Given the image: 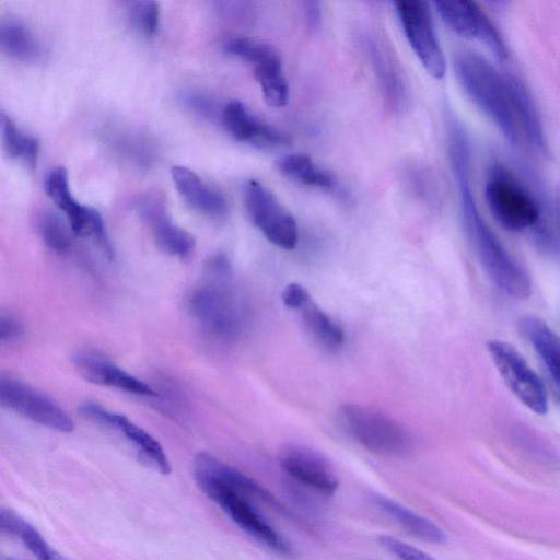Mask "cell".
<instances>
[{
	"label": "cell",
	"instance_id": "obj_1",
	"mask_svg": "<svg viewBox=\"0 0 560 560\" xmlns=\"http://www.w3.org/2000/svg\"><path fill=\"white\" fill-rule=\"evenodd\" d=\"M454 65L467 95L512 144L526 140L537 151L547 152L540 115L520 79L500 71L474 51L459 52Z\"/></svg>",
	"mask_w": 560,
	"mask_h": 560
},
{
	"label": "cell",
	"instance_id": "obj_2",
	"mask_svg": "<svg viewBox=\"0 0 560 560\" xmlns=\"http://www.w3.org/2000/svg\"><path fill=\"white\" fill-rule=\"evenodd\" d=\"M446 138L447 155L457 184L463 222L483 270L505 294L515 299H527L532 294L529 275L506 250L479 212L471 191L470 138L463 122L453 113L446 116Z\"/></svg>",
	"mask_w": 560,
	"mask_h": 560
},
{
	"label": "cell",
	"instance_id": "obj_3",
	"mask_svg": "<svg viewBox=\"0 0 560 560\" xmlns=\"http://www.w3.org/2000/svg\"><path fill=\"white\" fill-rule=\"evenodd\" d=\"M485 197L493 218L502 228L512 232L530 229L537 245L545 250H557V240L542 221L540 200L511 171L501 165L493 166Z\"/></svg>",
	"mask_w": 560,
	"mask_h": 560
},
{
	"label": "cell",
	"instance_id": "obj_4",
	"mask_svg": "<svg viewBox=\"0 0 560 560\" xmlns=\"http://www.w3.org/2000/svg\"><path fill=\"white\" fill-rule=\"evenodd\" d=\"M210 278L191 294L189 310L202 329L219 341L237 339L247 324V311L226 288L230 276L208 273Z\"/></svg>",
	"mask_w": 560,
	"mask_h": 560
},
{
	"label": "cell",
	"instance_id": "obj_5",
	"mask_svg": "<svg viewBox=\"0 0 560 560\" xmlns=\"http://www.w3.org/2000/svg\"><path fill=\"white\" fill-rule=\"evenodd\" d=\"M341 419L351 436L370 452L383 456H402L411 452L410 432L397 420L374 408L346 404Z\"/></svg>",
	"mask_w": 560,
	"mask_h": 560
},
{
	"label": "cell",
	"instance_id": "obj_6",
	"mask_svg": "<svg viewBox=\"0 0 560 560\" xmlns=\"http://www.w3.org/2000/svg\"><path fill=\"white\" fill-rule=\"evenodd\" d=\"M195 481L207 497L215 502L238 527L256 541L277 553L283 556L292 553L287 539L258 513L248 498L214 480L198 479Z\"/></svg>",
	"mask_w": 560,
	"mask_h": 560
},
{
	"label": "cell",
	"instance_id": "obj_7",
	"mask_svg": "<svg viewBox=\"0 0 560 560\" xmlns=\"http://www.w3.org/2000/svg\"><path fill=\"white\" fill-rule=\"evenodd\" d=\"M244 201L249 220L266 238L284 249L295 247L299 240L296 221L268 188L258 180H248Z\"/></svg>",
	"mask_w": 560,
	"mask_h": 560
},
{
	"label": "cell",
	"instance_id": "obj_8",
	"mask_svg": "<svg viewBox=\"0 0 560 560\" xmlns=\"http://www.w3.org/2000/svg\"><path fill=\"white\" fill-rule=\"evenodd\" d=\"M487 348L510 390L533 412L545 415L548 411L545 385L521 353L502 340H490Z\"/></svg>",
	"mask_w": 560,
	"mask_h": 560
},
{
	"label": "cell",
	"instance_id": "obj_9",
	"mask_svg": "<svg viewBox=\"0 0 560 560\" xmlns=\"http://www.w3.org/2000/svg\"><path fill=\"white\" fill-rule=\"evenodd\" d=\"M406 38L434 79L445 74V58L425 0H394Z\"/></svg>",
	"mask_w": 560,
	"mask_h": 560
},
{
	"label": "cell",
	"instance_id": "obj_10",
	"mask_svg": "<svg viewBox=\"0 0 560 560\" xmlns=\"http://www.w3.org/2000/svg\"><path fill=\"white\" fill-rule=\"evenodd\" d=\"M45 189L55 205L68 218L73 233L83 237H93L105 255L113 258L114 249L102 215L95 209L81 205L73 197L68 173L63 167H57L48 174Z\"/></svg>",
	"mask_w": 560,
	"mask_h": 560
},
{
	"label": "cell",
	"instance_id": "obj_11",
	"mask_svg": "<svg viewBox=\"0 0 560 560\" xmlns=\"http://www.w3.org/2000/svg\"><path fill=\"white\" fill-rule=\"evenodd\" d=\"M0 406L50 430L71 432L73 421L55 401L31 386L0 375Z\"/></svg>",
	"mask_w": 560,
	"mask_h": 560
},
{
	"label": "cell",
	"instance_id": "obj_12",
	"mask_svg": "<svg viewBox=\"0 0 560 560\" xmlns=\"http://www.w3.org/2000/svg\"><path fill=\"white\" fill-rule=\"evenodd\" d=\"M444 22L459 36L482 43L500 60L508 57L504 42L475 0H432Z\"/></svg>",
	"mask_w": 560,
	"mask_h": 560
},
{
	"label": "cell",
	"instance_id": "obj_13",
	"mask_svg": "<svg viewBox=\"0 0 560 560\" xmlns=\"http://www.w3.org/2000/svg\"><path fill=\"white\" fill-rule=\"evenodd\" d=\"M278 460L281 469L293 480L320 494L331 495L339 487V479L329 460L308 446L285 445Z\"/></svg>",
	"mask_w": 560,
	"mask_h": 560
},
{
	"label": "cell",
	"instance_id": "obj_14",
	"mask_svg": "<svg viewBox=\"0 0 560 560\" xmlns=\"http://www.w3.org/2000/svg\"><path fill=\"white\" fill-rule=\"evenodd\" d=\"M80 412L103 425L120 432L132 445L142 462L168 475L172 471L171 463L162 445L144 429L140 428L126 416L113 413L95 404H85Z\"/></svg>",
	"mask_w": 560,
	"mask_h": 560
},
{
	"label": "cell",
	"instance_id": "obj_15",
	"mask_svg": "<svg viewBox=\"0 0 560 560\" xmlns=\"http://www.w3.org/2000/svg\"><path fill=\"white\" fill-rule=\"evenodd\" d=\"M138 208L160 249L183 259L191 256L195 238L172 221L160 197L154 195L144 197L140 200Z\"/></svg>",
	"mask_w": 560,
	"mask_h": 560
},
{
	"label": "cell",
	"instance_id": "obj_16",
	"mask_svg": "<svg viewBox=\"0 0 560 560\" xmlns=\"http://www.w3.org/2000/svg\"><path fill=\"white\" fill-rule=\"evenodd\" d=\"M220 120L229 135L240 142L265 149L289 143L288 136L259 120L240 101L228 102L221 109Z\"/></svg>",
	"mask_w": 560,
	"mask_h": 560
},
{
	"label": "cell",
	"instance_id": "obj_17",
	"mask_svg": "<svg viewBox=\"0 0 560 560\" xmlns=\"http://www.w3.org/2000/svg\"><path fill=\"white\" fill-rule=\"evenodd\" d=\"M73 363L78 373L88 382L114 387L132 395L158 396L150 385L100 355L80 352L73 357Z\"/></svg>",
	"mask_w": 560,
	"mask_h": 560
},
{
	"label": "cell",
	"instance_id": "obj_18",
	"mask_svg": "<svg viewBox=\"0 0 560 560\" xmlns=\"http://www.w3.org/2000/svg\"><path fill=\"white\" fill-rule=\"evenodd\" d=\"M171 173L179 195L195 210L211 218H221L226 213L225 198L208 186L195 172L185 166L175 165Z\"/></svg>",
	"mask_w": 560,
	"mask_h": 560
},
{
	"label": "cell",
	"instance_id": "obj_19",
	"mask_svg": "<svg viewBox=\"0 0 560 560\" xmlns=\"http://www.w3.org/2000/svg\"><path fill=\"white\" fill-rule=\"evenodd\" d=\"M520 329L535 349L558 393L560 378L558 336L542 318L533 314H525L520 318Z\"/></svg>",
	"mask_w": 560,
	"mask_h": 560
},
{
	"label": "cell",
	"instance_id": "obj_20",
	"mask_svg": "<svg viewBox=\"0 0 560 560\" xmlns=\"http://www.w3.org/2000/svg\"><path fill=\"white\" fill-rule=\"evenodd\" d=\"M374 503L413 537L430 544H444L446 535L431 520L416 513L400 503L380 494L373 495Z\"/></svg>",
	"mask_w": 560,
	"mask_h": 560
},
{
	"label": "cell",
	"instance_id": "obj_21",
	"mask_svg": "<svg viewBox=\"0 0 560 560\" xmlns=\"http://www.w3.org/2000/svg\"><path fill=\"white\" fill-rule=\"evenodd\" d=\"M0 54L15 61L34 62L42 47L33 32L15 19H0Z\"/></svg>",
	"mask_w": 560,
	"mask_h": 560
},
{
	"label": "cell",
	"instance_id": "obj_22",
	"mask_svg": "<svg viewBox=\"0 0 560 560\" xmlns=\"http://www.w3.org/2000/svg\"><path fill=\"white\" fill-rule=\"evenodd\" d=\"M311 337L325 350L337 351L345 341L342 328L308 298L298 310Z\"/></svg>",
	"mask_w": 560,
	"mask_h": 560
},
{
	"label": "cell",
	"instance_id": "obj_23",
	"mask_svg": "<svg viewBox=\"0 0 560 560\" xmlns=\"http://www.w3.org/2000/svg\"><path fill=\"white\" fill-rule=\"evenodd\" d=\"M253 66L265 102L271 107L284 106L289 97V86L282 72V63L278 52L275 51V54Z\"/></svg>",
	"mask_w": 560,
	"mask_h": 560
},
{
	"label": "cell",
	"instance_id": "obj_24",
	"mask_svg": "<svg viewBox=\"0 0 560 560\" xmlns=\"http://www.w3.org/2000/svg\"><path fill=\"white\" fill-rule=\"evenodd\" d=\"M0 534L20 539L38 559H60V555L48 545L35 527L21 516L2 508H0Z\"/></svg>",
	"mask_w": 560,
	"mask_h": 560
},
{
	"label": "cell",
	"instance_id": "obj_25",
	"mask_svg": "<svg viewBox=\"0 0 560 560\" xmlns=\"http://www.w3.org/2000/svg\"><path fill=\"white\" fill-rule=\"evenodd\" d=\"M0 135L5 153L13 160L34 168L39 153L38 141L24 132L2 110L0 113Z\"/></svg>",
	"mask_w": 560,
	"mask_h": 560
},
{
	"label": "cell",
	"instance_id": "obj_26",
	"mask_svg": "<svg viewBox=\"0 0 560 560\" xmlns=\"http://www.w3.org/2000/svg\"><path fill=\"white\" fill-rule=\"evenodd\" d=\"M277 168L284 176L301 184L325 189L335 185L331 175L314 164L306 154H288L277 161Z\"/></svg>",
	"mask_w": 560,
	"mask_h": 560
},
{
	"label": "cell",
	"instance_id": "obj_27",
	"mask_svg": "<svg viewBox=\"0 0 560 560\" xmlns=\"http://www.w3.org/2000/svg\"><path fill=\"white\" fill-rule=\"evenodd\" d=\"M128 24L144 37L154 36L160 27V5L156 0H117Z\"/></svg>",
	"mask_w": 560,
	"mask_h": 560
},
{
	"label": "cell",
	"instance_id": "obj_28",
	"mask_svg": "<svg viewBox=\"0 0 560 560\" xmlns=\"http://www.w3.org/2000/svg\"><path fill=\"white\" fill-rule=\"evenodd\" d=\"M366 47L387 101L393 107L400 108L404 104L405 91L398 74L374 42L366 40Z\"/></svg>",
	"mask_w": 560,
	"mask_h": 560
},
{
	"label": "cell",
	"instance_id": "obj_29",
	"mask_svg": "<svg viewBox=\"0 0 560 560\" xmlns=\"http://www.w3.org/2000/svg\"><path fill=\"white\" fill-rule=\"evenodd\" d=\"M38 229L44 243L49 249L60 255L69 252L71 246L70 233L56 213H43L38 221Z\"/></svg>",
	"mask_w": 560,
	"mask_h": 560
},
{
	"label": "cell",
	"instance_id": "obj_30",
	"mask_svg": "<svg viewBox=\"0 0 560 560\" xmlns=\"http://www.w3.org/2000/svg\"><path fill=\"white\" fill-rule=\"evenodd\" d=\"M378 544L390 553L401 559L410 560H423L430 559L431 557L424 553L422 550L408 545L395 537L382 535L377 538Z\"/></svg>",
	"mask_w": 560,
	"mask_h": 560
},
{
	"label": "cell",
	"instance_id": "obj_31",
	"mask_svg": "<svg viewBox=\"0 0 560 560\" xmlns=\"http://www.w3.org/2000/svg\"><path fill=\"white\" fill-rule=\"evenodd\" d=\"M308 298L307 290L299 283H290L282 292L284 305L291 310H298Z\"/></svg>",
	"mask_w": 560,
	"mask_h": 560
},
{
	"label": "cell",
	"instance_id": "obj_32",
	"mask_svg": "<svg viewBox=\"0 0 560 560\" xmlns=\"http://www.w3.org/2000/svg\"><path fill=\"white\" fill-rule=\"evenodd\" d=\"M23 334L22 324L11 316H0V341L15 340Z\"/></svg>",
	"mask_w": 560,
	"mask_h": 560
},
{
	"label": "cell",
	"instance_id": "obj_33",
	"mask_svg": "<svg viewBox=\"0 0 560 560\" xmlns=\"http://www.w3.org/2000/svg\"><path fill=\"white\" fill-rule=\"evenodd\" d=\"M307 21L311 27H317L320 22V0H303Z\"/></svg>",
	"mask_w": 560,
	"mask_h": 560
},
{
	"label": "cell",
	"instance_id": "obj_34",
	"mask_svg": "<svg viewBox=\"0 0 560 560\" xmlns=\"http://www.w3.org/2000/svg\"><path fill=\"white\" fill-rule=\"evenodd\" d=\"M493 9L500 10L510 4L512 0H485Z\"/></svg>",
	"mask_w": 560,
	"mask_h": 560
}]
</instances>
